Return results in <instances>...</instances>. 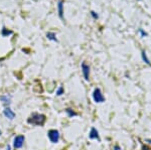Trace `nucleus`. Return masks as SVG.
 Returning a JSON list of instances; mask_svg holds the SVG:
<instances>
[{"instance_id": "8", "label": "nucleus", "mask_w": 151, "mask_h": 150, "mask_svg": "<svg viewBox=\"0 0 151 150\" xmlns=\"http://www.w3.org/2000/svg\"><path fill=\"white\" fill-rule=\"evenodd\" d=\"M47 37L50 40H52V42H58L57 37H55V34L53 32H47Z\"/></svg>"}, {"instance_id": "10", "label": "nucleus", "mask_w": 151, "mask_h": 150, "mask_svg": "<svg viewBox=\"0 0 151 150\" xmlns=\"http://www.w3.org/2000/svg\"><path fill=\"white\" fill-rule=\"evenodd\" d=\"M12 33H13V32H12L11 30H8V29H6V28H3V29H2V35H3V36L11 35Z\"/></svg>"}, {"instance_id": "16", "label": "nucleus", "mask_w": 151, "mask_h": 150, "mask_svg": "<svg viewBox=\"0 0 151 150\" xmlns=\"http://www.w3.org/2000/svg\"><path fill=\"white\" fill-rule=\"evenodd\" d=\"M114 150H121V148H120V147L118 146V145H116V146L114 147Z\"/></svg>"}, {"instance_id": "17", "label": "nucleus", "mask_w": 151, "mask_h": 150, "mask_svg": "<svg viewBox=\"0 0 151 150\" xmlns=\"http://www.w3.org/2000/svg\"><path fill=\"white\" fill-rule=\"evenodd\" d=\"M140 33H141V34H142L143 36H145V35H146V33H145L143 30H141V29H140Z\"/></svg>"}, {"instance_id": "18", "label": "nucleus", "mask_w": 151, "mask_h": 150, "mask_svg": "<svg viewBox=\"0 0 151 150\" xmlns=\"http://www.w3.org/2000/svg\"><path fill=\"white\" fill-rule=\"evenodd\" d=\"M7 150H10V147H9V146L7 147Z\"/></svg>"}, {"instance_id": "13", "label": "nucleus", "mask_w": 151, "mask_h": 150, "mask_svg": "<svg viewBox=\"0 0 151 150\" xmlns=\"http://www.w3.org/2000/svg\"><path fill=\"white\" fill-rule=\"evenodd\" d=\"M63 94H64V88H63V87H60V88L57 90V95L58 96H62Z\"/></svg>"}, {"instance_id": "6", "label": "nucleus", "mask_w": 151, "mask_h": 150, "mask_svg": "<svg viewBox=\"0 0 151 150\" xmlns=\"http://www.w3.org/2000/svg\"><path fill=\"white\" fill-rule=\"evenodd\" d=\"M89 137H90V139H98V140H100L98 130H97L96 128H94V127L92 128L91 132H90V134H89Z\"/></svg>"}, {"instance_id": "19", "label": "nucleus", "mask_w": 151, "mask_h": 150, "mask_svg": "<svg viewBox=\"0 0 151 150\" xmlns=\"http://www.w3.org/2000/svg\"><path fill=\"white\" fill-rule=\"evenodd\" d=\"M0 135H1V131H0Z\"/></svg>"}, {"instance_id": "5", "label": "nucleus", "mask_w": 151, "mask_h": 150, "mask_svg": "<svg viewBox=\"0 0 151 150\" xmlns=\"http://www.w3.org/2000/svg\"><path fill=\"white\" fill-rule=\"evenodd\" d=\"M82 70H83V74H84L85 80H86V81H89V79H90V67L88 66L86 62H83Z\"/></svg>"}, {"instance_id": "11", "label": "nucleus", "mask_w": 151, "mask_h": 150, "mask_svg": "<svg viewBox=\"0 0 151 150\" xmlns=\"http://www.w3.org/2000/svg\"><path fill=\"white\" fill-rule=\"evenodd\" d=\"M65 112L68 113V115H69L70 117H74V116H77V113L74 112L72 109H67V110H65Z\"/></svg>"}, {"instance_id": "12", "label": "nucleus", "mask_w": 151, "mask_h": 150, "mask_svg": "<svg viewBox=\"0 0 151 150\" xmlns=\"http://www.w3.org/2000/svg\"><path fill=\"white\" fill-rule=\"evenodd\" d=\"M142 59H143V60L146 62V64H148V65H150V62H149V60L147 59V57H146V52H142Z\"/></svg>"}, {"instance_id": "2", "label": "nucleus", "mask_w": 151, "mask_h": 150, "mask_svg": "<svg viewBox=\"0 0 151 150\" xmlns=\"http://www.w3.org/2000/svg\"><path fill=\"white\" fill-rule=\"evenodd\" d=\"M47 136H48V139L50 140V142L52 143H58V140H60V133H58V130H55V129H52L47 132Z\"/></svg>"}, {"instance_id": "3", "label": "nucleus", "mask_w": 151, "mask_h": 150, "mask_svg": "<svg viewBox=\"0 0 151 150\" xmlns=\"http://www.w3.org/2000/svg\"><path fill=\"white\" fill-rule=\"evenodd\" d=\"M93 99L96 103H103L105 101V98L100 89H95V91L93 93Z\"/></svg>"}, {"instance_id": "7", "label": "nucleus", "mask_w": 151, "mask_h": 150, "mask_svg": "<svg viewBox=\"0 0 151 150\" xmlns=\"http://www.w3.org/2000/svg\"><path fill=\"white\" fill-rule=\"evenodd\" d=\"M3 113H4V115H5V117L10 120H12L14 117H15V113H14L10 108H6Z\"/></svg>"}, {"instance_id": "14", "label": "nucleus", "mask_w": 151, "mask_h": 150, "mask_svg": "<svg viewBox=\"0 0 151 150\" xmlns=\"http://www.w3.org/2000/svg\"><path fill=\"white\" fill-rule=\"evenodd\" d=\"M1 100H2V101H4V104H9V99H8V97L2 96V97H1Z\"/></svg>"}, {"instance_id": "4", "label": "nucleus", "mask_w": 151, "mask_h": 150, "mask_svg": "<svg viewBox=\"0 0 151 150\" xmlns=\"http://www.w3.org/2000/svg\"><path fill=\"white\" fill-rule=\"evenodd\" d=\"M23 142H24V136L22 135H18V136H16L15 138H14V147L15 148H21L23 145Z\"/></svg>"}, {"instance_id": "1", "label": "nucleus", "mask_w": 151, "mask_h": 150, "mask_svg": "<svg viewBox=\"0 0 151 150\" xmlns=\"http://www.w3.org/2000/svg\"><path fill=\"white\" fill-rule=\"evenodd\" d=\"M45 121V115H40V114H35L31 115V117L27 120V122L29 124L32 125H42Z\"/></svg>"}, {"instance_id": "15", "label": "nucleus", "mask_w": 151, "mask_h": 150, "mask_svg": "<svg viewBox=\"0 0 151 150\" xmlns=\"http://www.w3.org/2000/svg\"><path fill=\"white\" fill-rule=\"evenodd\" d=\"M91 13H92V15H93V17H94V18H98V14H97L95 11H92Z\"/></svg>"}, {"instance_id": "9", "label": "nucleus", "mask_w": 151, "mask_h": 150, "mask_svg": "<svg viewBox=\"0 0 151 150\" xmlns=\"http://www.w3.org/2000/svg\"><path fill=\"white\" fill-rule=\"evenodd\" d=\"M63 1H58V14H60V17L63 18Z\"/></svg>"}]
</instances>
